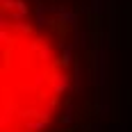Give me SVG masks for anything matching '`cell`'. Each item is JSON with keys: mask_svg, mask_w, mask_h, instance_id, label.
<instances>
[{"mask_svg": "<svg viewBox=\"0 0 132 132\" xmlns=\"http://www.w3.org/2000/svg\"><path fill=\"white\" fill-rule=\"evenodd\" d=\"M114 0H0L2 132H98Z\"/></svg>", "mask_w": 132, "mask_h": 132, "instance_id": "cell-1", "label": "cell"}]
</instances>
